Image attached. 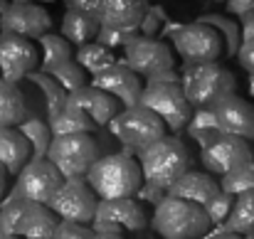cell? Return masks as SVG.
<instances>
[{
  "label": "cell",
  "mask_w": 254,
  "mask_h": 239,
  "mask_svg": "<svg viewBox=\"0 0 254 239\" xmlns=\"http://www.w3.org/2000/svg\"><path fill=\"white\" fill-rule=\"evenodd\" d=\"M141 168L126 153H106L94 160L86 173V185L101 200L111 197H133L141 187Z\"/></svg>",
  "instance_id": "obj_1"
},
{
  "label": "cell",
  "mask_w": 254,
  "mask_h": 239,
  "mask_svg": "<svg viewBox=\"0 0 254 239\" xmlns=\"http://www.w3.org/2000/svg\"><path fill=\"white\" fill-rule=\"evenodd\" d=\"M138 168L141 178L148 185H156L161 190H168L170 185L190 168V153L185 143L175 136H163L138 151Z\"/></svg>",
  "instance_id": "obj_2"
},
{
  "label": "cell",
  "mask_w": 254,
  "mask_h": 239,
  "mask_svg": "<svg viewBox=\"0 0 254 239\" xmlns=\"http://www.w3.org/2000/svg\"><path fill=\"white\" fill-rule=\"evenodd\" d=\"M151 225L163 239H200L210 230V220L200 205L170 195L156 205Z\"/></svg>",
  "instance_id": "obj_3"
},
{
  "label": "cell",
  "mask_w": 254,
  "mask_h": 239,
  "mask_svg": "<svg viewBox=\"0 0 254 239\" xmlns=\"http://www.w3.org/2000/svg\"><path fill=\"white\" fill-rule=\"evenodd\" d=\"M180 86H183V94L190 106L210 109L222 96L235 94L237 79L227 67H222L217 62H207V64L185 62V77H180Z\"/></svg>",
  "instance_id": "obj_4"
},
{
  "label": "cell",
  "mask_w": 254,
  "mask_h": 239,
  "mask_svg": "<svg viewBox=\"0 0 254 239\" xmlns=\"http://www.w3.org/2000/svg\"><path fill=\"white\" fill-rule=\"evenodd\" d=\"M62 180L69 178H86L89 168L99 158V146L89 133H69V136H55L50 141L47 156Z\"/></svg>",
  "instance_id": "obj_5"
},
{
  "label": "cell",
  "mask_w": 254,
  "mask_h": 239,
  "mask_svg": "<svg viewBox=\"0 0 254 239\" xmlns=\"http://www.w3.org/2000/svg\"><path fill=\"white\" fill-rule=\"evenodd\" d=\"M106 126H111V133L131 151H143L146 146L166 136V123L153 111L138 104L119 111Z\"/></svg>",
  "instance_id": "obj_6"
},
{
  "label": "cell",
  "mask_w": 254,
  "mask_h": 239,
  "mask_svg": "<svg viewBox=\"0 0 254 239\" xmlns=\"http://www.w3.org/2000/svg\"><path fill=\"white\" fill-rule=\"evenodd\" d=\"M60 185H62V175L57 173V168L50 160L32 158L20 168L17 182H15L12 192L7 195V200H2V202L27 200V202H37V205H50V200Z\"/></svg>",
  "instance_id": "obj_7"
},
{
  "label": "cell",
  "mask_w": 254,
  "mask_h": 239,
  "mask_svg": "<svg viewBox=\"0 0 254 239\" xmlns=\"http://www.w3.org/2000/svg\"><path fill=\"white\" fill-rule=\"evenodd\" d=\"M138 106L153 111L170 131L185 128L190 119V104L180 84H146L138 96Z\"/></svg>",
  "instance_id": "obj_8"
},
{
  "label": "cell",
  "mask_w": 254,
  "mask_h": 239,
  "mask_svg": "<svg viewBox=\"0 0 254 239\" xmlns=\"http://www.w3.org/2000/svg\"><path fill=\"white\" fill-rule=\"evenodd\" d=\"M148 227V215L143 205L133 197H111L96 202L91 220V232H143Z\"/></svg>",
  "instance_id": "obj_9"
},
{
  "label": "cell",
  "mask_w": 254,
  "mask_h": 239,
  "mask_svg": "<svg viewBox=\"0 0 254 239\" xmlns=\"http://www.w3.org/2000/svg\"><path fill=\"white\" fill-rule=\"evenodd\" d=\"M47 207L64 222L91 225L96 212V195L86 185V178H69L62 180V185L57 187Z\"/></svg>",
  "instance_id": "obj_10"
},
{
  "label": "cell",
  "mask_w": 254,
  "mask_h": 239,
  "mask_svg": "<svg viewBox=\"0 0 254 239\" xmlns=\"http://www.w3.org/2000/svg\"><path fill=\"white\" fill-rule=\"evenodd\" d=\"M173 42L185 62L190 64H207L217 62L222 57V35L205 22H190L185 27H178L173 35Z\"/></svg>",
  "instance_id": "obj_11"
},
{
  "label": "cell",
  "mask_w": 254,
  "mask_h": 239,
  "mask_svg": "<svg viewBox=\"0 0 254 239\" xmlns=\"http://www.w3.org/2000/svg\"><path fill=\"white\" fill-rule=\"evenodd\" d=\"M200 160H202L207 173L225 175V173L235 170L237 165L252 160V148H250L247 138H240V136H232V133H215L202 146Z\"/></svg>",
  "instance_id": "obj_12"
},
{
  "label": "cell",
  "mask_w": 254,
  "mask_h": 239,
  "mask_svg": "<svg viewBox=\"0 0 254 239\" xmlns=\"http://www.w3.org/2000/svg\"><path fill=\"white\" fill-rule=\"evenodd\" d=\"M133 74L138 77H153L158 72L173 69L175 60L170 55V47L156 37H143L138 35L133 42L126 45V62H124Z\"/></svg>",
  "instance_id": "obj_13"
},
{
  "label": "cell",
  "mask_w": 254,
  "mask_h": 239,
  "mask_svg": "<svg viewBox=\"0 0 254 239\" xmlns=\"http://www.w3.org/2000/svg\"><path fill=\"white\" fill-rule=\"evenodd\" d=\"M50 27H52V17L37 2H10L0 15L2 32H12L27 40L42 37L45 32H50Z\"/></svg>",
  "instance_id": "obj_14"
},
{
  "label": "cell",
  "mask_w": 254,
  "mask_h": 239,
  "mask_svg": "<svg viewBox=\"0 0 254 239\" xmlns=\"http://www.w3.org/2000/svg\"><path fill=\"white\" fill-rule=\"evenodd\" d=\"M37 67V50L27 37L0 32V74L7 81L22 79Z\"/></svg>",
  "instance_id": "obj_15"
},
{
  "label": "cell",
  "mask_w": 254,
  "mask_h": 239,
  "mask_svg": "<svg viewBox=\"0 0 254 239\" xmlns=\"http://www.w3.org/2000/svg\"><path fill=\"white\" fill-rule=\"evenodd\" d=\"M215 123L220 133H232L240 138H254V104L237 94H227L212 106Z\"/></svg>",
  "instance_id": "obj_16"
},
{
  "label": "cell",
  "mask_w": 254,
  "mask_h": 239,
  "mask_svg": "<svg viewBox=\"0 0 254 239\" xmlns=\"http://www.w3.org/2000/svg\"><path fill=\"white\" fill-rule=\"evenodd\" d=\"M91 86H96V89L111 94L114 99H119L121 104H126V109L138 104V96H141V89H143L138 74H133L126 64H119V62H114V64L106 67L104 72L94 74Z\"/></svg>",
  "instance_id": "obj_17"
},
{
  "label": "cell",
  "mask_w": 254,
  "mask_h": 239,
  "mask_svg": "<svg viewBox=\"0 0 254 239\" xmlns=\"http://www.w3.org/2000/svg\"><path fill=\"white\" fill-rule=\"evenodd\" d=\"M67 106H74V109L84 111L94 121V126H106L121 111L119 99H114L111 94H106L96 86H86V84L67 94Z\"/></svg>",
  "instance_id": "obj_18"
},
{
  "label": "cell",
  "mask_w": 254,
  "mask_h": 239,
  "mask_svg": "<svg viewBox=\"0 0 254 239\" xmlns=\"http://www.w3.org/2000/svg\"><path fill=\"white\" fill-rule=\"evenodd\" d=\"M148 10V0H99L96 20L101 27H119V30H138Z\"/></svg>",
  "instance_id": "obj_19"
},
{
  "label": "cell",
  "mask_w": 254,
  "mask_h": 239,
  "mask_svg": "<svg viewBox=\"0 0 254 239\" xmlns=\"http://www.w3.org/2000/svg\"><path fill=\"white\" fill-rule=\"evenodd\" d=\"M166 192L170 197H180V200H188V202H195V205L202 207L212 195L220 192V185L210 173H197V170L188 168Z\"/></svg>",
  "instance_id": "obj_20"
},
{
  "label": "cell",
  "mask_w": 254,
  "mask_h": 239,
  "mask_svg": "<svg viewBox=\"0 0 254 239\" xmlns=\"http://www.w3.org/2000/svg\"><path fill=\"white\" fill-rule=\"evenodd\" d=\"M57 215L47 205L27 202L20 225H17V237L22 239H52L55 227H57Z\"/></svg>",
  "instance_id": "obj_21"
},
{
  "label": "cell",
  "mask_w": 254,
  "mask_h": 239,
  "mask_svg": "<svg viewBox=\"0 0 254 239\" xmlns=\"http://www.w3.org/2000/svg\"><path fill=\"white\" fill-rule=\"evenodd\" d=\"M27 160H30V143H27V138L15 126L0 128V165L5 168V173L7 175H17L20 168Z\"/></svg>",
  "instance_id": "obj_22"
},
{
  "label": "cell",
  "mask_w": 254,
  "mask_h": 239,
  "mask_svg": "<svg viewBox=\"0 0 254 239\" xmlns=\"http://www.w3.org/2000/svg\"><path fill=\"white\" fill-rule=\"evenodd\" d=\"M99 32V20L79 12V10H67L64 17H62V37L69 42V45H86L96 37Z\"/></svg>",
  "instance_id": "obj_23"
},
{
  "label": "cell",
  "mask_w": 254,
  "mask_h": 239,
  "mask_svg": "<svg viewBox=\"0 0 254 239\" xmlns=\"http://www.w3.org/2000/svg\"><path fill=\"white\" fill-rule=\"evenodd\" d=\"M25 119V96L15 81L0 79V128L17 126Z\"/></svg>",
  "instance_id": "obj_24"
},
{
  "label": "cell",
  "mask_w": 254,
  "mask_h": 239,
  "mask_svg": "<svg viewBox=\"0 0 254 239\" xmlns=\"http://www.w3.org/2000/svg\"><path fill=\"white\" fill-rule=\"evenodd\" d=\"M96 126L84 111L74 106H64L55 116H50V131L52 136H69V133H91Z\"/></svg>",
  "instance_id": "obj_25"
},
{
  "label": "cell",
  "mask_w": 254,
  "mask_h": 239,
  "mask_svg": "<svg viewBox=\"0 0 254 239\" xmlns=\"http://www.w3.org/2000/svg\"><path fill=\"white\" fill-rule=\"evenodd\" d=\"M225 227H227V232H235L242 237L254 232V190L237 195V200L232 202L230 215L225 220Z\"/></svg>",
  "instance_id": "obj_26"
},
{
  "label": "cell",
  "mask_w": 254,
  "mask_h": 239,
  "mask_svg": "<svg viewBox=\"0 0 254 239\" xmlns=\"http://www.w3.org/2000/svg\"><path fill=\"white\" fill-rule=\"evenodd\" d=\"M37 40H40V45H42V64H40L42 74H50L52 67H57V64L72 60V45H69L62 35H50V32H45V35L37 37Z\"/></svg>",
  "instance_id": "obj_27"
},
{
  "label": "cell",
  "mask_w": 254,
  "mask_h": 239,
  "mask_svg": "<svg viewBox=\"0 0 254 239\" xmlns=\"http://www.w3.org/2000/svg\"><path fill=\"white\" fill-rule=\"evenodd\" d=\"M84 72H91V74H99V72H104L106 67H111L116 60H114V55H111V50L109 47H104V45H99V42H86L82 45L79 50H77V60H74Z\"/></svg>",
  "instance_id": "obj_28"
},
{
  "label": "cell",
  "mask_w": 254,
  "mask_h": 239,
  "mask_svg": "<svg viewBox=\"0 0 254 239\" xmlns=\"http://www.w3.org/2000/svg\"><path fill=\"white\" fill-rule=\"evenodd\" d=\"M30 148H32V158H45L47 156V148H50V141H52V131L45 121L40 119H27V121H20V128H17Z\"/></svg>",
  "instance_id": "obj_29"
},
{
  "label": "cell",
  "mask_w": 254,
  "mask_h": 239,
  "mask_svg": "<svg viewBox=\"0 0 254 239\" xmlns=\"http://www.w3.org/2000/svg\"><path fill=\"white\" fill-rule=\"evenodd\" d=\"M217 185L222 192H230V195H242V192L254 190V160H247V163L237 165L235 170L225 173Z\"/></svg>",
  "instance_id": "obj_30"
},
{
  "label": "cell",
  "mask_w": 254,
  "mask_h": 239,
  "mask_svg": "<svg viewBox=\"0 0 254 239\" xmlns=\"http://www.w3.org/2000/svg\"><path fill=\"white\" fill-rule=\"evenodd\" d=\"M185 128H188L190 138H195L200 146H205L215 133H220V131H217V123H215V114H212V109H197V111L188 119Z\"/></svg>",
  "instance_id": "obj_31"
},
{
  "label": "cell",
  "mask_w": 254,
  "mask_h": 239,
  "mask_svg": "<svg viewBox=\"0 0 254 239\" xmlns=\"http://www.w3.org/2000/svg\"><path fill=\"white\" fill-rule=\"evenodd\" d=\"M50 74L57 79V84L69 94V91H74V89H79V86H84L86 84V74L84 69L74 62V60H67V62H62V64H57V67H52L50 69Z\"/></svg>",
  "instance_id": "obj_32"
},
{
  "label": "cell",
  "mask_w": 254,
  "mask_h": 239,
  "mask_svg": "<svg viewBox=\"0 0 254 239\" xmlns=\"http://www.w3.org/2000/svg\"><path fill=\"white\" fill-rule=\"evenodd\" d=\"M232 202H235V195H230V192H222V190H220L217 195H212V197L202 205V210H205L210 225H222V222L227 220V215H230Z\"/></svg>",
  "instance_id": "obj_33"
},
{
  "label": "cell",
  "mask_w": 254,
  "mask_h": 239,
  "mask_svg": "<svg viewBox=\"0 0 254 239\" xmlns=\"http://www.w3.org/2000/svg\"><path fill=\"white\" fill-rule=\"evenodd\" d=\"M200 22H205V25H212L215 30H222V35H225V45H227V55H237V42H240V30H237V25L232 22V20H227V17H222V15H205V17H200Z\"/></svg>",
  "instance_id": "obj_34"
},
{
  "label": "cell",
  "mask_w": 254,
  "mask_h": 239,
  "mask_svg": "<svg viewBox=\"0 0 254 239\" xmlns=\"http://www.w3.org/2000/svg\"><path fill=\"white\" fill-rule=\"evenodd\" d=\"M27 207V200H10V202H2V210H0V235H17V225H20V217Z\"/></svg>",
  "instance_id": "obj_35"
},
{
  "label": "cell",
  "mask_w": 254,
  "mask_h": 239,
  "mask_svg": "<svg viewBox=\"0 0 254 239\" xmlns=\"http://www.w3.org/2000/svg\"><path fill=\"white\" fill-rule=\"evenodd\" d=\"M141 32L138 30H119V27H101L99 25V32H96V42L114 50V47H126L128 42H133Z\"/></svg>",
  "instance_id": "obj_36"
},
{
  "label": "cell",
  "mask_w": 254,
  "mask_h": 239,
  "mask_svg": "<svg viewBox=\"0 0 254 239\" xmlns=\"http://www.w3.org/2000/svg\"><path fill=\"white\" fill-rule=\"evenodd\" d=\"M91 237H94L91 227L79 225V222H64V220L57 222L55 235H52V239H91Z\"/></svg>",
  "instance_id": "obj_37"
},
{
  "label": "cell",
  "mask_w": 254,
  "mask_h": 239,
  "mask_svg": "<svg viewBox=\"0 0 254 239\" xmlns=\"http://www.w3.org/2000/svg\"><path fill=\"white\" fill-rule=\"evenodd\" d=\"M158 30H161V12L156 7H151V10H146L143 20L138 22V32H143V37H153Z\"/></svg>",
  "instance_id": "obj_38"
},
{
  "label": "cell",
  "mask_w": 254,
  "mask_h": 239,
  "mask_svg": "<svg viewBox=\"0 0 254 239\" xmlns=\"http://www.w3.org/2000/svg\"><path fill=\"white\" fill-rule=\"evenodd\" d=\"M237 60H240L242 69H247L254 77V40H245V42L237 47Z\"/></svg>",
  "instance_id": "obj_39"
},
{
  "label": "cell",
  "mask_w": 254,
  "mask_h": 239,
  "mask_svg": "<svg viewBox=\"0 0 254 239\" xmlns=\"http://www.w3.org/2000/svg\"><path fill=\"white\" fill-rule=\"evenodd\" d=\"M163 192H166V190H161V187H156V185H148V182H146V185H141V187L136 190V195H138L141 200L151 202V205H158V202L166 197Z\"/></svg>",
  "instance_id": "obj_40"
},
{
  "label": "cell",
  "mask_w": 254,
  "mask_h": 239,
  "mask_svg": "<svg viewBox=\"0 0 254 239\" xmlns=\"http://www.w3.org/2000/svg\"><path fill=\"white\" fill-rule=\"evenodd\" d=\"M64 5L67 10H79L91 17H96V10H99V0H64Z\"/></svg>",
  "instance_id": "obj_41"
},
{
  "label": "cell",
  "mask_w": 254,
  "mask_h": 239,
  "mask_svg": "<svg viewBox=\"0 0 254 239\" xmlns=\"http://www.w3.org/2000/svg\"><path fill=\"white\" fill-rule=\"evenodd\" d=\"M225 2H227V10L232 15H240V17L254 10V0H225Z\"/></svg>",
  "instance_id": "obj_42"
},
{
  "label": "cell",
  "mask_w": 254,
  "mask_h": 239,
  "mask_svg": "<svg viewBox=\"0 0 254 239\" xmlns=\"http://www.w3.org/2000/svg\"><path fill=\"white\" fill-rule=\"evenodd\" d=\"M146 84H180V74L175 69H168V72H158L153 77H148Z\"/></svg>",
  "instance_id": "obj_43"
},
{
  "label": "cell",
  "mask_w": 254,
  "mask_h": 239,
  "mask_svg": "<svg viewBox=\"0 0 254 239\" xmlns=\"http://www.w3.org/2000/svg\"><path fill=\"white\" fill-rule=\"evenodd\" d=\"M242 37L245 40H254V10L242 15Z\"/></svg>",
  "instance_id": "obj_44"
},
{
  "label": "cell",
  "mask_w": 254,
  "mask_h": 239,
  "mask_svg": "<svg viewBox=\"0 0 254 239\" xmlns=\"http://www.w3.org/2000/svg\"><path fill=\"white\" fill-rule=\"evenodd\" d=\"M200 239H245V237H242V235H235V232H227V227L222 225L217 232H212V235H207V232H205Z\"/></svg>",
  "instance_id": "obj_45"
},
{
  "label": "cell",
  "mask_w": 254,
  "mask_h": 239,
  "mask_svg": "<svg viewBox=\"0 0 254 239\" xmlns=\"http://www.w3.org/2000/svg\"><path fill=\"white\" fill-rule=\"evenodd\" d=\"M91 239H124L121 232H94Z\"/></svg>",
  "instance_id": "obj_46"
},
{
  "label": "cell",
  "mask_w": 254,
  "mask_h": 239,
  "mask_svg": "<svg viewBox=\"0 0 254 239\" xmlns=\"http://www.w3.org/2000/svg\"><path fill=\"white\" fill-rule=\"evenodd\" d=\"M5 187H7V173H5V168L0 165V197L5 195Z\"/></svg>",
  "instance_id": "obj_47"
},
{
  "label": "cell",
  "mask_w": 254,
  "mask_h": 239,
  "mask_svg": "<svg viewBox=\"0 0 254 239\" xmlns=\"http://www.w3.org/2000/svg\"><path fill=\"white\" fill-rule=\"evenodd\" d=\"M12 2H52V0H12Z\"/></svg>",
  "instance_id": "obj_48"
},
{
  "label": "cell",
  "mask_w": 254,
  "mask_h": 239,
  "mask_svg": "<svg viewBox=\"0 0 254 239\" xmlns=\"http://www.w3.org/2000/svg\"><path fill=\"white\" fill-rule=\"evenodd\" d=\"M0 239H22V237H17V235H0Z\"/></svg>",
  "instance_id": "obj_49"
},
{
  "label": "cell",
  "mask_w": 254,
  "mask_h": 239,
  "mask_svg": "<svg viewBox=\"0 0 254 239\" xmlns=\"http://www.w3.org/2000/svg\"><path fill=\"white\" fill-rule=\"evenodd\" d=\"M7 7V0H0V10H5Z\"/></svg>",
  "instance_id": "obj_50"
},
{
  "label": "cell",
  "mask_w": 254,
  "mask_h": 239,
  "mask_svg": "<svg viewBox=\"0 0 254 239\" xmlns=\"http://www.w3.org/2000/svg\"><path fill=\"white\" fill-rule=\"evenodd\" d=\"M245 239H254V232H252V235H245Z\"/></svg>",
  "instance_id": "obj_51"
},
{
  "label": "cell",
  "mask_w": 254,
  "mask_h": 239,
  "mask_svg": "<svg viewBox=\"0 0 254 239\" xmlns=\"http://www.w3.org/2000/svg\"><path fill=\"white\" fill-rule=\"evenodd\" d=\"M215 2H225V0H215Z\"/></svg>",
  "instance_id": "obj_52"
}]
</instances>
